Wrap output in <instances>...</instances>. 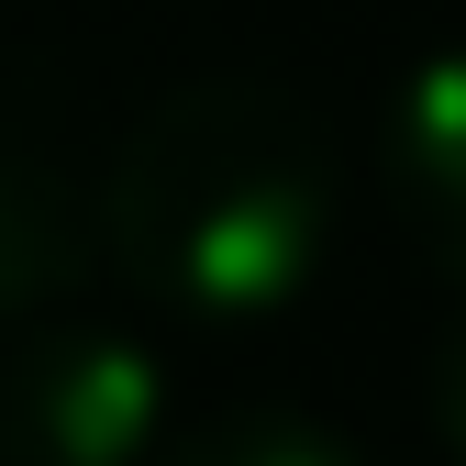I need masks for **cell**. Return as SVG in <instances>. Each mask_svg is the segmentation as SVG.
Listing matches in <instances>:
<instances>
[{"label":"cell","instance_id":"6","mask_svg":"<svg viewBox=\"0 0 466 466\" xmlns=\"http://www.w3.org/2000/svg\"><path fill=\"white\" fill-rule=\"evenodd\" d=\"M422 422H433L444 466H466V311L422 344Z\"/></svg>","mask_w":466,"mask_h":466},{"label":"cell","instance_id":"5","mask_svg":"<svg viewBox=\"0 0 466 466\" xmlns=\"http://www.w3.org/2000/svg\"><path fill=\"white\" fill-rule=\"evenodd\" d=\"M156 466H367V455L322 422H289V411H222L189 444H167Z\"/></svg>","mask_w":466,"mask_h":466},{"label":"cell","instance_id":"2","mask_svg":"<svg viewBox=\"0 0 466 466\" xmlns=\"http://www.w3.org/2000/svg\"><path fill=\"white\" fill-rule=\"evenodd\" d=\"M167 356L123 322L56 311L0 356V466H156Z\"/></svg>","mask_w":466,"mask_h":466},{"label":"cell","instance_id":"1","mask_svg":"<svg viewBox=\"0 0 466 466\" xmlns=\"http://www.w3.org/2000/svg\"><path fill=\"white\" fill-rule=\"evenodd\" d=\"M333 145L278 78H189L111 145L100 267L189 333H267L333 267Z\"/></svg>","mask_w":466,"mask_h":466},{"label":"cell","instance_id":"3","mask_svg":"<svg viewBox=\"0 0 466 466\" xmlns=\"http://www.w3.org/2000/svg\"><path fill=\"white\" fill-rule=\"evenodd\" d=\"M100 267V189H78L56 111H0V333H34Z\"/></svg>","mask_w":466,"mask_h":466},{"label":"cell","instance_id":"4","mask_svg":"<svg viewBox=\"0 0 466 466\" xmlns=\"http://www.w3.org/2000/svg\"><path fill=\"white\" fill-rule=\"evenodd\" d=\"M378 178H389L400 233L422 245V267L466 289V45L422 56V67L389 89V123H378Z\"/></svg>","mask_w":466,"mask_h":466}]
</instances>
